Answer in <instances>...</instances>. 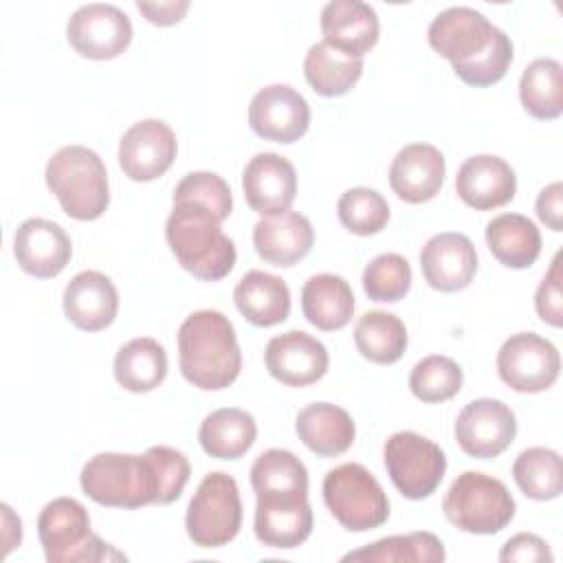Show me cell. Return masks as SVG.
<instances>
[{
  "label": "cell",
  "mask_w": 563,
  "mask_h": 563,
  "mask_svg": "<svg viewBox=\"0 0 563 563\" xmlns=\"http://www.w3.org/2000/svg\"><path fill=\"white\" fill-rule=\"evenodd\" d=\"M323 501L350 532L380 528L389 517V499L378 479L356 462L330 468L323 477Z\"/></svg>",
  "instance_id": "52a82bcc"
},
{
  "label": "cell",
  "mask_w": 563,
  "mask_h": 563,
  "mask_svg": "<svg viewBox=\"0 0 563 563\" xmlns=\"http://www.w3.org/2000/svg\"><path fill=\"white\" fill-rule=\"evenodd\" d=\"M66 40L88 59H114L132 42V22L114 4L90 2L73 11L66 24Z\"/></svg>",
  "instance_id": "8fae6325"
},
{
  "label": "cell",
  "mask_w": 563,
  "mask_h": 563,
  "mask_svg": "<svg viewBox=\"0 0 563 563\" xmlns=\"http://www.w3.org/2000/svg\"><path fill=\"white\" fill-rule=\"evenodd\" d=\"M444 517L468 534H497L515 517V499L504 482L479 471L457 475L442 499Z\"/></svg>",
  "instance_id": "8992f818"
},
{
  "label": "cell",
  "mask_w": 563,
  "mask_h": 563,
  "mask_svg": "<svg viewBox=\"0 0 563 563\" xmlns=\"http://www.w3.org/2000/svg\"><path fill=\"white\" fill-rule=\"evenodd\" d=\"M37 537L48 563L121 561L125 554L90 530V517L81 501L57 497L37 517Z\"/></svg>",
  "instance_id": "5b68a950"
},
{
  "label": "cell",
  "mask_w": 563,
  "mask_h": 563,
  "mask_svg": "<svg viewBox=\"0 0 563 563\" xmlns=\"http://www.w3.org/2000/svg\"><path fill=\"white\" fill-rule=\"evenodd\" d=\"M51 194L75 220H97L110 205L108 172L101 156L86 145H64L46 163Z\"/></svg>",
  "instance_id": "3957f363"
},
{
  "label": "cell",
  "mask_w": 563,
  "mask_h": 563,
  "mask_svg": "<svg viewBox=\"0 0 563 563\" xmlns=\"http://www.w3.org/2000/svg\"><path fill=\"white\" fill-rule=\"evenodd\" d=\"M552 552L548 543L532 534V532H519L510 537L501 550H499V561H521V563H532V561H552Z\"/></svg>",
  "instance_id": "f6af8a7d"
},
{
  "label": "cell",
  "mask_w": 563,
  "mask_h": 563,
  "mask_svg": "<svg viewBox=\"0 0 563 563\" xmlns=\"http://www.w3.org/2000/svg\"><path fill=\"white\" fill-rule=\"evenodd\" d=\"M0 510H2V526H4V554H9L22 541V521L11 510V506L2 504Z\"/></svg>",
  "instance_id": "c3c4849f"
},
{
  "label": "cell",
  "mask_w": 563,
  "mask_h": 563,
  "mask_svg": "<svg viewBox=\"0 0 563 563\" xmlns=\"http://www.w3.org/2000/svg\"><path fill=\"white\" fill-rule=\"evenodd\" d=\"M178 152L174 130L161 119L132 123L119 141V167L134 183L161 178Z\"/></svg>",
  "instance_id": "9a60e30c"
},
{
  "label": "cell",
  "mask_w": 563,
  "mask_h": 563,
  "mask_svg": "<svg viewBox=\"0 0 563 563\" xmlns=\"http://www.w3.org/2000/svg\"><path fill=\"white\" fill-rule=\"evenodd\" d=\"M187 537L198 548H222L242 528V499L238 482L222 471L207 473L189 499L185 515Z\"/></svg>",
  "instance_id": "ba28073f"
},
{
  "label": "cell",
  "mask_w": 563,
  "mask_h": 563,
  "mask_svg": "<svg viewBox=\"0 0 563 563\" xmlns=\"http://www.w3.org/2000/svg\"><path fill=\"white\" fill-rule=\"evenodd\" d=\"M295 431L319 457H336L345 453L356 438L352 416L332 402L306 405L295 418Z\"/></svg>",
  "instance_id": "484cf974"
},
{
  "label": "cell",
  "mask_w": 563,
  "mask_h": 563,
  "mask_svg": "<svg viewBox=\"0 0 563 563\" xmlns=\"http://www.w3.org/2000/svg\"><path fill=\"white\" fill-rule=\"evenodd\" d=\"M301 310L308 323L323 332L341 330L354 314V292L334 273L312 275L301 288Z\"/></svg>",
  "instance_id": "83f0119b"
},
{
  "label": "cell",
  "mask_w": 563,
  "mask_h": 563,
  "mask_svg": "<svg viewBox=\"0 0 563 563\" xmlns=\"http://www.w3.org/2000/svg\"><path fill=\"white\" fill-rule=\"evenodd\" d=\"M323 42L336 51L361 57L378 42L380 24L374 7L361 0H332L321 9Z\"/></svg>",
  "instance_id": "d4e9b609"
},
{
  "label": "cell",
  "mask_w": 563,
  "mask_h": 563,
  "mask_svg": "<svg viewBox=\"0 0 563 563\" xmlns=\"http://www.w3.org/2000/svg\"><path fill=\"white\" fill-rule=\"evenodd\" d=\"M255 537L279 550L299 548L312 532V508L303 490L255 493Z\"/></svg>",
  "instance_id": "7c38bea8"
},
{
  "label": "cell",
  "mask_w": 563,
  "mask_h": 563,
  "mask_svg": "<svg viewBox=\"0 0 563 563\" xmlns=\"http://www.w3.org/2000/svg\"><path fill=\"white\" fill-rule=\"evenodd\" d=\"M519 99L523 110L541 121L561 117L563 112V68L552 57L530 62L519 79Z\"/></svg>",
  "instance_id": "836d02e7"
},
{
  "label": "cell",
  "mask_w": 563,
  "mask_h": 563,
  "mask_svg": "<svg viewBox=\"0 0 563 563\" xmlns=\"http://www.w3.org/2000/svg\"><path fill=\"white\" fill-rule=\"evenodd\" d=\"M242 191L246 205L260 216L284 213L297 196V172L282 154L260 152L242 172Z\"/></svg>",
  "instance_id": "ac0fdd59"
},
{
  "label": "cell",
  "mask_w": 563,
  "mask_h": 563,
  "mask_svg": "<svg viewBox=\"0 0 563 563\" xmlns=\"http://www.w3.org/2000/svg\"><path fill=\"white\" fill-rule=\"evenodd\" d=\"M512 42L510 37L499 29L495 42L473 62L462 64V66H453V73L468 86L475 88H486L497 84L510 68L512 64Z\"/></svg>",
  "instance_id": "b9f144b4"
},
{
  "label": "cell",
  "mask_w": 563,
  "mask_h": 563,
  "mask_svg": "<svg viewBox=\"0 0 563 563\" xmlns=\"http://www.w3.org/2000/svg\"><path fill=\"white\" fill-rule=\"evenodd\" d=\"M497 33L499 26L484 13L471 7H449L433 18L427 40L440 57L451 62V66H462L479 57L495 42Z\"/></svg>",
  "instance_id": "5bb4252c"
},
{
  "label": "cell",
  "mask_w": 563,
  "mask_h": 563,
  "mask_svg": "<svg viewBox=\"0 0 563 563\" xmlns=\"http://www.w3.org/2000/svg\"><path fill=\"white\" fill-rule=\"evenodd\" d=\"M303 75L317 95L341 97L361 79L363 59L345 55L328 42H317L306 53Z\"/></svg>",
  "instance_id": "1f68e13d"
},
{
  "label": "cell",
  "mask_w": 563,
  "mask_h": 563,
  "mask_svg": "<svg viewBox=\"0 0 563 563\" xmlns=\"http://www.w3.org/2000/svg\"><path fill=\"white\" fill-rule=\"evenodd\" d=\"M411 288V266L398 253L376 255L363 271V290L372 301L396 303Z\"/></svg>",
  "instance_id": "ab89813d"
},
{
  "label": "cell",
  "mask_w": 563,
  "mask_h": 563,
  "mask_svg": "<svg viewBox=\"0 0 563 563\" xmlns=\"http://www.w3.org/2000/svg\"><path fill=\"white\" fill-rule=\"evenodd\" d=\"M446 559L444 543L433 532H409L383 537L361 550L347 552L341 561L363 563H442Z\"/></svg>",
  "instance_id": "e575fe53"
},
{
  "label": "cell",
  "mask_w": 563,
  "mask_h": 563,
  "mask_svg": "<svg viewBox=\"0 0 563 563\" xmlns=\"http://www.w3.org/2000/svg\"><path fill=\"white\" fill-rule=\"evenodd\" d=\"M420 271L424 282L440 292L464 290L477 273L475 246L464 233H435L420 251Z\"/></svg>",
  "instance_id": "ffe728a7"
},
{
  "label": "cell",
  "mask_w": 563,
  "mask_h": 563,
  "mask_svg": "<svg viewBox=\"0 0 563 563\" xmlns=\"http://www.w3.org/2000/svg\"><path fill=\"white\" fill-rule=\"evenodd\" d=\"M561 372V356L554 343L534 334L517 332L497 352V374L515 391L539 394L550 389Z\"/></svg>",
  "instance_id": "30bf717a"
},
{
  "label": "cell",
  "mask_w": 563,
  "mask_h": 563,
  "mask_svg": "<svg viewBox=\"0 0 563 563\" xmlns=\"http://www.w3.org/2000/svg\"><path fill=\"white\" fill-rule=\"evenodd\" d=\"M165 240L176 262L202 282L227 277L238 260L235 244L224 235L220 220L196 202L174 205L165 222Z\"/></svg>",
  "instance_id": "7a4b0ae2"
},
{
  "label": "cell",
  "mask_w": 563,
  "mask_h": 563,
  "mask_svg": "<svg viewBox=\"0 0 563 563\" xmlns=\"http://www.w3.org/2000/svg\"><path fill=\"white\" fill-rule=\"evenodd\" d=\"M512 479L519 490L534 501L554 499L563 490L561 455L545 446L523 449L515 457Z\"/></svg>",
  "instance_id": "d590c367"
},
{
  "label": "cell",
  "mask_w": 563,
  "mask_h": 563,
  "mask_svg": "<svg viewBox=\"0 0 563 563\" xmlns=\"http://www.w3.org/2000/svg\"><path fill=\"white\" fill-rule=\"evenodd\" d=\"M561 255L556 253L548 273L543 275L537 295H534V308L543 323L559 328L563 323V299H561Z\"/></svg>",
  "instance_id": "ee69618b"
},
{
  "label": "cell",
  "mask_w": 563,
  "mask_h": 563,
  "mask_svg": "<svg viewBox=\"0 0 563 563\" xmlns=\"http://www.w3.org/2000/svg\"><path fill=\"white\" fill-rule=\"evenodd\" d=\"M486 244L493 257L508 268H528L541 253L537 224L521 213H501L486 224Z\"/></svg>",
  "instance_id": "f1b7e54d"
},
{
  "label": "cell",
  "mask_w": 563,
  "mask_h": 563,
  "mask_svg": "<svg viewBox=\"0 0 563 563\" xmlns=\"http://www.w3.org/2000/svg\"><path fill=\"white\" fill-rule=\"evenodd\" d=\"M64 314L84 330L99 332L108 328L119 312V292L112 279L99 271L77 273L64 288Z\"/></svg>",
  "instance_id": "603a6c76"
},
{
  "label": "cell",
  "mask_w": 563,
  "mask_h": 563,
  "mask_svg": "<svg viewBox=\"0 0 563 563\" xmlns=\"http://www.w3.org/2000/svg\"><path fill=\"white\" fill-rule=\"evenodd\" d=\"M251 486L262 490H303L308 493V471L303 462L286 449L260 453L251 466Z\"/></svg>",
  "instance_id": "74e56055"
},
{
  "label": "cell",
  "mask_w": 563,
  "mask_h": 563,
  "mask_svg": "<svg viewBox=\"0 0 563 563\" xmlns=\"http://www.w3.org/2000/svg\"><path fill=\"white\" fill-rule=\"evenodd\" d=\"M178 365L185 380L202 391L229 387L242 369V352L229 317L196 310L178 328Z\"/></svg>",
  "instance_id": "6da1fadb"
},
{
  "label": "cell",
  "mask_w": 563,
  "mask_h": 563,
  "mask_svg": "<svg viewBox=\"0 0 563 563\" xmlns=\"http://www.w3.org/2000/svg\"><path fill=\"white\" fill-rule=\"evenodd\" d=\"M251 130L266 141L295 143L310 125V106L295 88L271 84L260 88L249 106Z\"/></svg>",
  "instance_id": "2e32d148"
},
{
  "label": "cell",
  "mask_w": 563,
  "mask_h": 563,
  "mask_svg": "<svg viewBox=\"0 0 563 563\" xmlns=\"http://www.w3.org/2000/svg\"><path fill=\"white\" fill-rule=\"evenodd\" d=\"M264 363L275 380L288 387H306L325 376L330 356L325 345L312 334L288 330L266 343Z\"/></svg>",
  "instance_id": "e0dca14e"
},
{
  "label": "cell",
  "mask_w": 563,
  "mask_h": 563,
  "mask_svg": "<svg viewBox=\"0 0 563 563\" xmlns=\"http://www.w3.org/2000/svg\"><path fill=\"white\" fill-rule=\"evenodd\" d=\"M446 174L442 152L431 143H409L389 165V185L394 194L409 202L422 205L438 196Z\"/></svg>",
  "instance_id": "7402d4cb"
},
{
  "label": "cell",
  "mask_w": 563,
  "mask_h": 563,
  "mask_svg": "<svg viewBox=\"0 0 563 563\" xmlns=\"http://www.w3.org/2000/svg\"><path fill=\"white\" fill-rule=\"evenodd\" d=\"M145 455L150 457L152 466H154V475H156V484H158V506L172 504L176 501L191 475V466L189 460L183 451L165 446V444H156L150 446L145 451Z\"/></svg>",
  "instance_id": "7bdbcfd3"
},
{
  "label": "cell",
  "mask_w": 563,
  "mask_h": 563,
  "mask_svg": "<svg viewBox=\"0 0 563 563\" xmlns=\"http://www.w3.org/2000/svg\"><path fill=\"white\" fill-rule=\"evenodd\" d=\"M464 383L462 367L442 354L418 361L409 374V389L422 402H444L460 394Z\"/></svg>",
  "instance_id": "8d00e7d4"
},
{
  "label": "cell",
  "mask_w": 563,
  "mask_h": 563,
  "mask_svg": "<svg viewBox=\"0 0 563 563\" xmlns=\"http://www.w3.org/2000/svg\"><path fill=\"white\" fill-rule=\"evenodd\" d=\"M517 191L512 167L495 154H475L466 158L455 176L457 198L477 211L508 205Z\"/></svg>",
  "instance_id": "44dd1931"
},
{
  "label": "cell",
  "mask_w": 563,
  "mask_h": 563,
  "mask_svg": "<svg viewBox=\"0 0 563 563\" xmlns=\"http://www.w3.org/2000/svg\"><path fill=\"white\" fill-rule=\"evenodd\" d=\"M176 202H196L207 207L220 222L231 216L233 209V196L227 185V180L213 172H191L183 176V180L176 185L174 196Z\"/></svg>",
  "instance_id": "60d3db41"
},
{
  "label": "cell",
  "mask_w": 563,
  "mask_h": 563,
  "mask_svg": "<svg viewBox=\"0 0 563 563\" xmlns=\"http://www.w3.org/2000/svg\"><path fill=\"white\" fill-rule=\"evenodd\" d=\"M139 13L156 26H172L185 18L189 11V0H167V2H136Z\"/></svg>",
  "instance_id": "7dc6e473"
},
{
  "label": "cell",
  "mask_w": 563,
  "mask_h": 563,
  "mask_svg": "<svg viewBox=\"0 0 563 563\" xmlns=\"http://www.w3.org/2000/svg\"><path fill=\"white\" fill-rule=\"evenodd\" d=\"M453 431L466 455L490 460L512 444L517 435V418L504 400L477 398L457 413Z\"/></svg>",
  "instance_id": "4fadbf2b"
},
{
  "label": "cell",
  "mask_w": 563,
  "mask_h": 563,
  "mask_svg": "<svg viewBox=\"0 0 563 563\" xmlns=\"http://www.w3.org/2000/svg\"><path fill=\"white\" fill-rule=\"evenodd\" d=\"M534 209H537V216L539 220L552 229V231H561L563 229V185L556 180V183H550L545 185L539 196H537V202H534Z\"/></svg>",
  "instance_id": "bcb514c9"
},
{
  "label": "cell",
  "mask_w": 563,
  "mask_h": 563,
  "mask_svg": "<svg viewBox=\"0 0 563 563\" xmlns=\"http://www.w3.org/2000/svg\"><path fill=\"white\" fill-rule=\"evenodd\" d=\"M117 383L132 391L145 394L156 389L167 376V352L152 336H136L119 347L114 356Z\"/></svg>",
  "instance_id": "4dcf8cb0"
},
{
  "label": "cell",
  "mask_w": 563,
  "mask_h": 563,
  "mask_svg": "<svg viewBox=\"0 0 563 563\" xmlns=\"http://www.w3.org/2000/svg\"><path fill=\"white\" fill-rule=\"evenodd\" d=\"M13 255L18 266L37 279L57 277L73 257L68 233L53 220L29 218L13 235Z\"/></svg>",
  "instance_id": "d6986e66"
},
{
  "label": "cell",
  "mask_w": 563,
  "mask_h": 563,
  "mask_svg": "<svg viewBox=\"0 0 563 563\" xmlns=\"http://www.w3.org/2000/svg\"><path fill=\"white\" fill-rule=\"evenodd\" d=\"M354 343L363 358L391 365L402 358L409 339L400 317L385 310H369L354 325Z\"/></svg>",
  "instance_id": "d6a6232c"
},
{
  "label": "cell",
  "mask_w": 563,
  "mask_h": 563,
  "mask_svg": "<svg viewBox=\"0 0 563 563\" xmlns=\"http://www.w3.org/2000/svg\"><path fill=\"white\" fill-rule=\"evenodd\" d=\"M312 244L314 231L310 220L290 209L277 216H264L253 227L255 253L279 268L295 266L310 253Z\"/></svg>",
  "instance_id": "cb8c5ba5"
},
{
  "label": "cell",
  "mask_w": 563,
  "mask_h": 563,
  "mask_svg": "<svg viewBox=\"0 0 563 563\" xmlns=\"http://www.w3.org/2000/svg\"><path fill=\"white\" fill-rule=\"evenodd\" d=\"M257 438L255 418L238 407H222L205 416L198 429L200 446L216 460L242 457Z\"/></svg>",
  "instance_id": "f546056e"
},
{
  "label": "cell",
  "mask_w": 563,
  "mask_h": 563,
  "mask_svg": "<svg viewBox=\"0 0 563 563\" xmlns=\"http://www.w3.org/2000/svg\"><path fill=\"white\" fill-rule=\"evenodd\" d=\"M233 299L242 317L257 328L277 325L290 314V290L286 282L264 271L244 273L235 284Z\"/></svg>",
  "instance_id": "4316f807"
},
{
  "label": "cell",
  "mask_w": 563,
  "mask_h": 563,
  "mask_svg": "<svg viewBox=\"0 0 563 563\" xmlns=\"http://www.w3.org/2000/svg\"><path fill=\"white\" fill-rule=\"evenodd\" d=\"M339 222L354 235L380 233L389 222V205L376 189L352 187L336 202Z\"/></svg>",
  "instance_id": "f35d334b"
},
{
  "label": "cell",
  "mask_w": 563,
  "mask_h": 563,
  "mask_svg": "<svg viewBox=\"0 0 563 563\" xmlns=\"http://www.w3.org/2000/svg\"><path fill=\"white\" fill-rule=\"evenodd\" d=\"M385 471L396 490L407 499L433 495L446 473L444 451L416 431H396L383 446Z\"/></svg>",
  "instance_id": "9c48e42d"
},
{
  "label": "cell",
  "mask_w": 563,
  "mask_h": 563,
  "mask_svg": "<svg viewBox=\"0 0 563 563\" xmlns=\"http://www.w3.org/2000/svg\"><path fill=\"white\" fill-rule=\"evenodd\" d=\"M86 497L108 508L158 504V484L150 457L132 453H97L79 475Z\"/></svg>",
  "instance_id": "277c9868"
}]
</instances>
